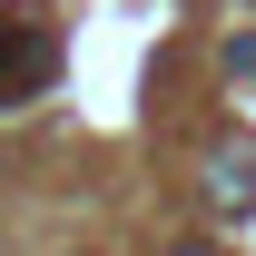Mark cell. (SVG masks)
<instances>
[{
    "label": "cell",
    "instance_id": "obj_1",
    "mask_svg": "<svg viewBox=\"0 0 256 256\" xmlns=\"http://www.w3.org/2000/svg\"><path fill=\"white\" fill-rule=\"evenodd\" d=\"M60 79V40L40 30V20H0V108L10 98H30Z\"/></svg>",
    "mask_w": 256,
    "mask_h": 256
},
{
    "label": "cell",
    "instance_id": "obj_2",
    "mask_svg": "<svg viewBox=\"0 0 256 256\" xmlns=\"http://www.w3.org/2000/svg\"><path fill=\"white\" fill-rule=\"evenodd\" d=\"M207 207H217V217H246L256 207V138L226 128L217 148H207Z\"/></svg>",
    "mask_w": 256,
    "mask_h": 256
},
{
    "label": "cell",
    "instance_id": "obj_3",
    "mask_svg": "<svg viewBox=\"0 0 256 256\" xmlns=\"http://www.w3.org/2000/svg\"><path fill=\"white\" fill-rule=\"evenodd\" d=\"M226 69H256V30H246V40H226Z\"/></svg>",
    "mask_w": 256,
    "mask_h": 256
},
{
    "label": "cell",
    "instance_id": "obj_4",
    "mask_svg": "<svg viewBox=\"0 0 256 256\" xmlns=\"http://www.w3.org/2000/svg\"><path fill=\"white\" fill-rule=\"evenodd\" d=\"M178 256H217V246H178Z\"/></svg>",
    "mask_w": 256,
    "mask_h": 256
}]
</instances>
